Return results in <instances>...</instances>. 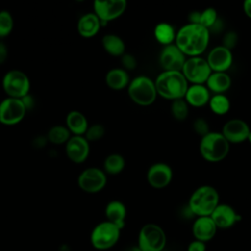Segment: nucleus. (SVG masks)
Instances as JSON below:
<instances>
[{"instance_id": "1", "label": "nucleus", "mask_w": 251, "mask_h": 251, "mask_svg": "<svg viewBox=\"0 0 251 251\" xmlns=\"http://www.w3.org/2000/svg\"><path fill=\"white\" fill-rule=\"evenodd\" d=\"M210 31L194 24H187L180 27L176 34V45L189 57L200 56L208 47Z\"/></svg>"}, {"instance_id": "2", "label": "nucleus", "mask_w": 251, "mask_h": 251, "mask_svg": "<svg viewBox=\"0 0 251 251\" xmlns=\"http://www.w3.org/2000/svg\"><path fill=\"white\" fill-rule=\"evenodd\" d=\"M157 94L169 100L184 98L188 81L181 72H162L154 81Z\"/></svg>"}, {"instance_id": "3", "label": "nucleus", "mask_w": 251, "mask_h": 251, "mask_svg": "<svg viewBox=\"0 0 251 251\" xmlns=\"http://www.w3.org/2000/svg\"><path fill=\"white\" fill-rule=\"evenodd\" d=\"M220 196L217 189L211 185L197 187L189 197L188 209L197 217L210 216L220 204Z\"/></svg>"}, {"instance_id": "4", "label": "nucleus", "mask_w": 251, "mask_h": 251, "mask_svg": "<svg viewBox=\"0 0 251 251\" xmlns=\"http://www.w3.org/2000/svg\"><path fill=\"white\" fill-rule=\"evenodd\" d=\"M199 151L206 161L211 163L220 162L227 156L229 143L221 132L210 131L201 137Z\"/></svg>"}, {"instance_id": "5", "label": "nucleus", "mask_w": 251, "mask_h": 251, "mask_svg": "<svg viewBox=\"0 0 251 251\" xmlns=\"http://www.w3.org/2000/svg\"><path fill=\"white\" fill-rule=\"evenodd\" d=\"M127 92L130 99L139 106L153 104L158 95L154 81L145 75H138L131 79L127 85Z\"/></svg>"}, {"instance_id": "6", "label": "nucleus", "mask_w": 251, "mask_h": 251, "mask_svg": "<svg viewBox=\"0 0 251 251\" xmlns=\"http://www.w3.org/2000/svg\"><path fill=\"white\" fill-rule=\"evenodd\" d=\"M121 230L116 225L104 221L97 224L90 233V243L93 248L100 251L114 247L120 239Z\"/></svg>"}, {"instance_id": "7", "label": "nucleus", "mask_w": 251, "mask_h": 251, "mask_svg": "<svg viewBox=\"0 0 251 251\" xmlns=\"http://www.w3.org/2000/svg\"><path fill=\"white\" fill-rule=\"evenodd\" d=\"M167 244L164 229L156 224L144 225L137 236V246L141 251H163Z\"/></svg>"}, {"instance_id": "8", "label": "nucleus", "mask_w": 251, "mask_h": 251, "mask_svg": "<svg viewBox=\"0 0 251 251\" xmlns=\"http://www.w3.org/2000/svg\"><path fill=\"white\" fill-rule=\"evenodd\" d=\"M2 86L7 97L21 99L29 93L30 80L23 71L11 70L4 75Z\"/></svg>"}, {"instance_id": "9", "label": "nucleus", "mask_w": 251, "mask_h": 251, "mask_svg": "<svg viewBox=\"0 0 251 251\" xmlns=\"http://www.w3.org/2000/svg\"><path fill=\"white\" fill-rule=\"evenodd\" d=\"M181 73L185 79L192 84H203L207 81L208 77L212 74V71L207 63V60L197 56L189 57L185 60Z\"/></svg>"}, {"instance_id": "10", "label": "nucleus", "mask_w": 251, "mask_h": 251, "mask_svg": "<svg viewBox=\"0 0 251 251\" xmlns=\"http://www.w3.org/2000/svg\"><path fill=\"white\" fill-rule=\"evenodd\" d=\"M26 109L19 98L6 97L0 102V123L6 126H14L23 121Z\"/></svg>"}, {"instance_id": "11", "label": "nucleus", "mask_w": 251, "mask_h": 251, "mask_svg": "<svg viewBox=\"0 0 251 251\" xmlns=\"http://www.w3.org/2000/svg\"><path fill=\"white\" fill-rule=\"evenodd\" d=\"M126 9V0H95L93 2V13L100 20L101 25L121 17Z\"/></svg>"}, {"instance_id": "12", "label": "nucleus", "mask_w": 251, "mask_h": 251, "mask_svg": "<svg viewBox=\"0 0 251 251\" xmlns=\"http://www.w3.org/2000/svg\"><path fill=\"white\" fill-rule=\"evenodd\" d=\"M107 183V176L101 169L90 167L83 170L78 177L77 184L81 190L87 193H96L101 191Z\"/></svg>"}, {"instance_id": "13", "label": "nucleus", "mask_w": 251, "mask_h": 251, "mask_svg": "<svg viewBox=\"0 0 251 251\" xmlns=\"http://www.w3.org/2000/svg\"><path fill=\"white\" fill-rule=\"evenodd\" d=\"M185 60V55L176 44L164 46L159 56L160 66L168 72H181Z\"/></svg>"}, {"instance_id": "14", "label": "nucleus", "mask_w": 251, "mask_h": 251, "mask_svg": "<svg viewBox=\"0 0 251 251\" xmlns=\"http://www.w3.org/2000/svg\"><path fill=\"white\" fill-rule=\"evenodd\" d=\"M67 157L75 164L83 163L89 155V142L83 135H72L65 144Z\"/></svg>"}, {"instance_id": "15", "label": "nucleus", "mask_w": 251, "mask_h": 251, "mask_svg": "<svg viewBox=\"0 0 251 251\" xmlns=\"http://www.w3.org/2000/svg\"><path fill=\"white\" fill-rule=\"evenodd\" d=\"M250 130L251 129L249 128V126L243 120L231 119L224 125L221 133L229 144H236L245 141L249 135Z\"/></svg>"}, {"instance_id": "16", "label": "nucleus", "mask_w": 251, "mask_h": 251, "mask_svg": "<svg viewBox=\"0 0 251 251\" xmlns=\"http://www.w3.org/2000/svg\"><path fill=\"white\" fill-rule=\"evenodd\" d=\"M173 178L172 168L166 163H155L147 171L148 183L156 189H162L170 184Z\"/></svg>"}, {"instance_id": "17", "label": "nucleus", "mask_w": 251, "mask_h": 251, "mask_svg": "<svg viewBox=\"0 0 251 251\" xmlns=\"http://www.w3.org/2000/svg\"><path fill=\"white\" fill-rule=\"evenodd\" d=\"M207 63L212 72H225L227 71L233 61L232 53L223 45L214 47L208 54Z\"/></svg>"}, {"instance_id": "18", "label": "nucleus", "mask_w": 251, "mask_h": 251, "mask_svg": "<svg viewBox=\"0 0 251 251\" xmlns=\"http://www.w3.org/2000/svg\"><path fill=\"white\" fill-rule=\"evenodd\" d=\"M210 217L215 223L217 228L222 229H226L233 226L235 223L241 219L240 215H238L235 210L227 204H219Z\"/></svg>"}, {"instance_id": "19", "label": "nucleus", "mask_w": 251, "mask_h": 251, "mask_svg": "<svg viewBox=\"0 0 251 251\" xmlns=\"http://www.w3.org/2000/svg\"><path fill=\"white\" fill-rule=\"evenodd\" d=\"M217 229L218 228L210 216L197 217L192 225V234L194 238L205 243L214 238Z\"/></svg>"}, {"instance_id": "20", "label": "nucleus", "mask_w": 251, "mask_h": 251, "mask_svg": "<svg viewBox=\"0 0 251 251\" xmlns=\"http://www.w3.org/2000/svg\"><path fill=\"white\" fill-rule=\"evenodd\" d=\"M105 216L106 221L116 225L120 229H123L126 225V208L123 202L112 200L105 207Z\"/></svg>"}, {"instance_id": "21", "label": "nucleus", "mask_w": 251, "mask_h": 251, "mask_svg": "<svg viewBox=\"0 0 251 251\" xmlns=\"http://www.w3.org/2000/svg\"><path fill=\"white\" fill-rule=\"evenodd\" d=\"M211 96L209 89L203 84H192L188 86L184 100L193 107H203L209 103Z\"/></svg>"}, {"instance_id": "22", "label": "nucleus", "mask_w": 251, "mask_h": 251, "mask_svg": "<svg viewBox=\"0 0 251 251\" xmlns=\"http://www.w3.org/2000/svg\"><path fill=\"white\" fill-rule=\"evenodd\" d=\"M101 26V22L94 13H86L82 15L77 22V31L85 38L96 35Z\"/></svg>"}, {"instance_id": "23", "label": "nucleus", "mask_w": 251, "mask_h": 251, "mask_svg": "<svg viewBox=\"0 0 251 251\" xmlns=\"http://www.w3.org/2000/svg\"><path fill=\"white\" fill-rule=\"evenodd\" d=\"M88 126L87 119L81 112L73 110L68 113L66 117V126L72 135H84Z\"/></svg>"}, {"instance_id": "24", "label": "nucleus", "mask_w": 251, "mask_h": 251, "mask_svg": "<svg viewBox=\"0 0 251 251\" xmlns=\"http://www.w3.org/2000/svg\"><path fill=\"white\" fill-rule=\"evenodd\" d=\"M230 85L231 78L225 72H212L206 81V87L215 94H223Z\"/></svg>"}, {"instance_id": "25", "label": "nucleus", "mask_w": 251, "mask_h": 251, "mask_svg": "<svg viewBox=\"0 0 251 251\" xmlns=\"http://www.w3.org/2000/svg\"><path fill=\"white\" fill-rule=\"evenodd\" d=\"M188 21L189 24L199 25L209 30L217 23L218 14L214 8L209 7L202 12H192L188 17Z\"/></svg>"}, {"instance_id": "26", "label": "nucleus", "mask_w": 251, "mask_h": 251, "mask_svg": "<svg viewBox=\"0 0 251 251\" xmlns=\"http://www.w3.org/2000/svg\"><path fill=\"white\" fill-rule=\"evenodd\" d=\"M107 85L114 90H121L126 87L129 83V76L126 71L121 68L111 69L105 76Z\"/></svg>"}, {"instance_id": "27", "label": "nucleus", "mask_w": 251, "mask_h": 251, "mask_svg": "<svg viewBox=\"0 0 251 251\" xmlns=\"http://www.w3.org/2000/svg\"><path fill=\"white\" fill-rule=\"evenodd\" d=\"M102 46L108 54L115 57H122L126 51L124 40L116 34L109 33L104 35L102 38Z\"/></svg>"}, {"instance_id": "28", "label": "nucleus", "mask_w": 251, "mask_h": 251, "mask_svg": "<svg viewBox=\"0 0 251 251\" xmlns=\"http://www.w3.org/2000/svg\"><path fill=\"white\" fill-rule=\"evenodd\" d=\"M176 31L173 25L169 23H159L154 28V36L156 40L164 46L173 44L176 40Z\"/></svg>"}, {"instance_id": "29", "label": "nucleus", "mask_w": 251, "mask_h": 251, "mask_svg": "<svg viewBox=\"0 0 251 251\" xmlns=\"http://www.w3.org/2000/svg\"><path fill=\"white\" fill-rule=\"evenodd\" d=\"M71 136L72 134L66 126L56 125L49 128L46 137H47V140L50 141L51 143L56 145H61V144H66Z\"/></svg>"}, {"instance_id": "30", "label": "nucleus", "mask_w": 251, "mask_h": 251, "mask_svg": "<svg viewBox=\"0 0 251 251\" xmlns=\"http://www.w3.org/2000/svg\"><path fill=\"white\" fill-rule=\"evenodd\" d=\"M126 166L125 158L117 153L110 154L104 161V172L109 175H119Z\"/></svg>"}, {"instance_id": "31", "label": "nucleus", "mask_w": 251, "mask_h": 251, "mask_svg": "<svg viewBox=\"0 0 251 251\" xmlns=\"http://www.w3.org/2000/svg\"><path fill=\"white\" fill-rule=\"evenodd\" d=\"M209 107L211 111L219 116L225 115L230 108V102L228 98L224 94H215L209 100Z\"/></svg>"}, {"instance_id": "32", "label": "nucleus", "mask_w": 251, "mask_h": 251, "mask_svg": "<svg viewBox=\"0 0 251 251\" xmlns=\"http://www.w3.org/2000/svg\"><path fill=\"white\" fill-rule=\"evenodd\" d=\"M171 112L176 121H184L188 116V104L183 98L174 100L171 105Z\"/></svg>"}, {"instance_id": "33", "label": "nucleus", "mask_w": 251, "mask_h": 251, "mask_svg": "<svg viewBox=\"0 0 251 251\" xmlns=\"http://www.w3.org/2000/svg\"><path fill=\"white\" fill-rule=\"evenodd\" d=\"M14 27V19L9 11H0V38L8 36Z\"/></svg>"}, {"instance_id": "34", "label": "nucleus", "mask_w": 251, "mask_h": 251, "mask_svg": "<svg viewBox=\"0 0 251 251\" xmlns=\"http://www.w3.org/2000/svg\"><path fill=\"white\" fill-rule=\"evenodd\" d=\"M105 134V127L101 124H93L91 126H88L84 137L88 142L90 141H97L101 139Z\"/></svg>"}, {"instance_id": "35", "label": "nucleus", "mask_w": 251, "mask_h": 251, "mask_svg": "<svg viewBox=\"0 0 251 251\" xmlns=\"http://www.w3.org/2000/svg\"><path fill=\"white\" fill-rule=\"evenodd\" d=\"M192 127L193 130L198 134L201 135V137H203L204 135H206L207 133L210 132L209 130V124L207 123V121L203 118H197L193 121L192 124Z\"/></svg>"}, {"instance_id": "36", "label": "nucleus", "mask_w": 251, "mask_h": 251, "mask_svg": "<svg viewBox=\"0 0 251 251\" xmlns=\"http://www.w3.org/2000/svg\"><path fill=\"white\" fill-rule=\"evenodd\" d=\"M237 42H238L237 33L235 31H227L226 33H225V35L223 37L222 45L231 51V49H233L236 46Z\"/></svg>"}, {"instance_id": "37", "label": "nucleus", "mask_w": 251, "mask_h": 251, "mask_svg": "<svg viewBox=\"0 0 251 251\" xmlns=\"http://www.w3.org/2000/svg\"><path fill=\"white\" fill-rule=\"evenodd\" d=\"M122 64L124 66V70H128V71H132L136 68L137 66V62L136 59L134 58L133 55L131 54H124L122 56Z\"/></svg>"}, {"instance_id": "38", "label": "nucleus", "mask_w": 251, "mask_h": 251, "mask_svg": "<svg viewBox=\"0 0 251 251\" xmlns=\"http://www.w3.org/2000/svg\"><path fill=\"white\" fill-rule=\"evenodd\" d=\"M187 251H206V243L194 239L188 244Z\"/></svg>"}, {"instance_id": "39", "label": "nucleus", "mask_w": 251, "mask_h": 251, "mask_svg": "<svg viewBox=\"0 0 251 251\" xmlns=\"http://www.w3.org/2000/svg\"><path fill=\"white\" fill-rule=\"evenodd\" d=\"M8 54L9 50L6 43L0 40V65H3L6 62L8 59Z\"/></svg>"}, {"instance_id": "40", "label": "nucleus", "mask_w": 251, "mask_h": 251, "mask_svg": "<svg viewBox=\"0 0 251 251\" xmlns=\"http://www.w3.org/2000/svg\"><path fill=\"white\" fill-rule=\"evenodd\" d=\"M243 11L245 15L251 19V0H245L243 2Z\"/></svg>"}, {"instance_id": "41", "label": "nucleus", "mask_w": 251, "mask_h": 251, "mask_svg": "<svg viewBox=\"0 0 251 251\" xmlns=\"http://www.w3.org/2000/svg\"><path fill=\"white\" fill-rule=\"evenodd\" d=\"M124 251H141V249L137 246V244L136 245H131V246H129V247H127L126 249H125Z\"/></svg>"}, {"instance_id": "42", "label": "nucleus", "mask_w": 251, "mask_h": 251, "mask_svg": "<svg viewBox=\"0 0 251 251\" xmlns=\"http://www.w3.org/2000/svg\"><path fill=\"white\" fill-rule=\"evenodd\" d=\"M247 140L251 143V130H250V132H249V135H248V137H247Z\"/></svg>"}]
</instances>
